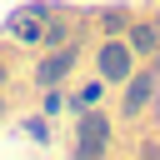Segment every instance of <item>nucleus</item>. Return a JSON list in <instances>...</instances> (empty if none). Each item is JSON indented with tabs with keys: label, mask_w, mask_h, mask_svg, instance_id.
I'll use <instances>...</instances> for the list:
<instances>
[{
	"label": "nucleus",
	"mask_w": 160,
	"mask_h": 160,
	"mask_svg": "<svg viewBox=\"0 0 160 160\" xmlns=\"http://www.w3.org/2000/svg\"><path fill=\"white\" fill-rule=\"evenodd\" d=\"M70 65H75V50H55V55H50V60L40 65V80H45V85H55V80H60V75H65Z\"/></svg>",
	"instance_id": "7ed1b4c3"
},
{
	"label": "nucleus",
	"mask_w": 160,
	"mask_h": 160,
	"mask_svg": "<svg viewBox=\"0 0 160 160\" xmlns=\"http://www.w3.org/2000/svg\"><path fill=\"white\" fill-rule=\"evenodd\" d=\"M125 25H130L125 10H110V15H105V30H125Z\"/></svg>",
	"instance_id": "423d86ee"
},
{
	"label": "nucleus",
	"mask_w": 160,
	"mask_h": 160,
	"mask_svg": "<svg viewBox=\"0 0 160 160\" xmlns=\"http://www.w3.org/2000/svg\"><path fill=\"white\" fill-rule=\"evenodd\" d=\"M45 40H50V45L65 40V20H50V25H45Z\"/></svg>",
	"instance_id": "0eeeda50"
},
{
	"label": "nucleus",
	"mask_w": 160,
	"mask_h": 160,
	"mask_svg": "<svg viewBox=\"0 0 160 160\" xmlns=\"http://www.w3.org/2000/svg\"><path fill=\"white\" fill-rule=\"evenodd\" d=\"M75 135H80V140H75V155H100V150H105V135H110V125H105V115H85Z\"/></svg>",
	"instance_id": "f257e3e1"
},
{
	"label": "nucleus",
	"mask_w": 160,
	"mask_h": 160,
	"mask_svg": "<svg viewBox=\"0 0 160 160\" xmlns=\"http://www.w3.org/2000/svg\"><path fill=\"white\" fill-rule=\"evenodd\" d=\"M100 75L105 80H130V45L125 40H110L100 50Z\"/></svg>",
	"instance_id": "f03ea898"
},
{
	"label": "nucleus",
	"mask_w": 160,
	"mask_h": 160,
	"mask_svg": "<svg viewBox=\"0 0 160 160\" xmlns=\"http://www.w3.org/2000/svg\"><path fill=\"white\" fill-rule=\"evenodd\" d=\"M150 90H155V80H150V75H135V80H130V95H125V110H140V105L150 100Z\"/></svg>",
	"instance_id": "20e7f679"
},
{
	"label": "nucleus",
	"mask_w": 160,
	"mask_h": 160,
	"mask_svg": "<svg viewBox=\"0 0 160 160\" xmlns=\"http://www.w3.org/2000/svg\"><path fill=\"white\" fill-rule=\"evenodd\" d=\"M135 50H155V25H135Z\"/></svg>",
	"instance_id": "39448f33"
}]
</instances>
